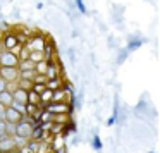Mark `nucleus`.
<instances>
[{
	"mask_svg": "<svg viewBox=\"0 0 160 153\" xmlns=\"http://www.w3.org/2000/svg\"><path fill=\"white\" fill-rule=\"evenodd\" d=\"M45 42H47V36L43 35V33H35V35H31L28 38V42H26L24 47L29 52H43Z\"/></svg>",
	"mask_w": 160,
	"mask_h": 153,
	"instance_id": "nucleus-1",
	"label": "nucleus"
},
{
	"mask_svg": "<svg viewBox=\"0 0 160 153\" xmlns=\"http://www.w3.org/2000/svg\"><path fill=\"white\" fill-rule=\"evenodd\" d=\"M60 72H62V64H60V60H59V55H55L52 60H47V71H45L47 79L60 77Z\"/></svg>",
	"mask_w": 160,
	"mask_h": 153,
	"instance_id": "nucleus-2",
	"label": "nucleus"
},
{
	"mask_svg": "<svg viewBox=\"0 0 160 153\" xmlns=\"http://www.w3.org/2000/svg\"><path fill=\"white\" fill-rule=\"evenodd\" d=\"M19 59L9 50H0V67H18Z\"/></svg>",
	"mask_w": 160,
	"mask_h": 153,
	"instance_id": "nucleus-3",
	"label": "nucleus"
},
{
	"mask_svg": "<svg viewBox=\"0 0 160 153\" xmlns=\"http://www.w3.org/2000/svg\"><path fill=\"white\" fill-rule=\"evenodd\" d=\"M0 77H2L5 83H18L19 69L18 67H0Z\"/></svg>",
	"mask_w": 160,
	"mask_h": 153,
	"instance_id": "nucleus-4",
	"label": "nucleus"
},
{
	"mask_svg": "<svg viewBox=\"0 0 160 153\" xmlns=\"http://www.w3.org/2000/svg\"><path fill=\"white\" fill-rule=\"evenodd\" d=\"M31 131H33V124L29 122H24V121H19L16 124V134L18 138H22V139H29L31 138Z\"/></svg>",
	"mask_w": 160,
	"mask_h": 153,
	"instance_id": "nucleus-5",
	"label": "nucleus"
},
{
	"mask_svg": "<svg viewBox=\"0 0 160 153\" xmlns=\"http://www.w3.org/2000/svg\"><path fill=\"white\" fill-rule=\"evenodd\" d=\"M0 45H2V48H4V50L12 52V50L19 45V43H18V40H16L14 33L7 31V33H4V36H2V40H0Z\"/></svg>",
	"mask_w": 160,
	"mask_h": 153,
	"instance_id": "nucleus-6",
	"label": "nucleus"
},
{
	"mask_svg": "<svg viewBox=\"0 0 160 153\" xmlns=\"http://www.w3.org/2000/svg\"><path fill=\"white\" fill-rule=\"evenodd\" d=\"M55 55H57L55 42H53V40H50V38H47L45 47H43V59H45V60H52Z\"/></svg>",
	"mask_w": 160,
	"mask_h": 153,
	"instance_id": "nucleus-7",
	"label": "nucleus"
},
{
	"mask_svg": "<svg viewBox=\"0 0 160 153\" xmlns=\"http://www.w3.org/2000/svg\"><path fill=\"white\" fill-rule=\"evenodd\" d=\"M145 43H146V40H145V38H141L139 35H136V36H131V38H129L128 47H124V48L128 50L129 53H131V52H134V50H138L141 45H145Z\"/></svg>",
	"mask_w": 160,
	"mask_h": 153,
	"instance_id": "nucleus-8",
	"label": "nucleus"
},
{
	"mask_svg": "<svg viewBox=\"0 0 160 153\" xmlns=\"http://www.w3.org/2000/svg\"><path fill=\"white\" fill-rule=\"evenodd\" d=\"M12 150H18L14 145V139L11 136H2L0 138V151H12Z\"/></svg>",
	"mask_w": 160,
	"mask_h": 153,
	"instance_id": "nucleus-9",
	"label": "nucleus"
},
{
	"mask_svg": "<svg viewBox=\"0 0 160 153\" xmlns=\"http://www.w3.org/2000/svg\"><path fill=\"white\" fill-rule=\"evenodd\" d=\"M21 117H22V115H21V114H18V112H16L12 107H7V108H5V119H4L5 122H11V124H18V122L21 121Z\"/></svg>",
	"mask_w": 160,
	"mask_h": 153,
	"instance_id": "nucleus-10",
	"label": "nucleus"
},
{
	"mask_svg": "<svg viewBox=\"0 0 160 153\" xmlns=\"http://www.w3.org/2000/svg\"><path fill=\"white\" fill-rule=\"evenodd\" d=\"M12 98H14V101H18V103H28V91L21 90V88H16L14 91H12Z\"/></svg>",
	"mask_w": 160,
	"mask_h": 153,
	"instance_id": "nucleus-11",
	"label": "nucleus"
},
{
	"mask_svg": "<svg viewBox=\"0 0 160 153\" xmlns=\"http://www.w3.org/2000/svg\"><path fill=\"white\" fill-rule=\"evenodd\" d=\"M66 145V138L62 136H52V141H50V151H57V150L64 148Z\"/></svg>",
	"mask_w": 160,
	"mask_h": 153,
	"instance_id": "nucleus-12",
	"label": "nucleus"
},
{
	"mask_svg": "<svg viewBox=\"0 0 160 153\" xmlns=\"http://www.w3.org/2000/svg\"><path fill=\"white\" fill-rule=\"evenodd\" d=\"M62 83H64L62 76L55 77V79H48L45 83V88H47V90H50V91H57V90H60V88H62Z\"/></svg>",
	"mask_w": 160,
	"mask_h": 153,
	"instance_id": "nucleus-13",
	"label": "nucleus"
},
{
	"mask_svg": "<svg viewBox=\"0 0 160 153\" xmlns=\"http://www.w3.org/2000/svg\"><path fill=\"white\" fill-rule=\"evenodd\" d=\"M78 131V127H76V122H74V119L72 121H69L66 126H64V129H62V138H69L72 132H76Z\"/></svg>",
	"mask_w": 160,
	"mask_h": 153,
	"instance_id": "nucleus-14",
	"label": "nucleus"
},
{
	"mask_svg": "<svg viewBox=\"0 0 160 153\" xmlns=\"http://www.w3.org/2000/svg\"><path fill=\"white\" fill-rule=\"evenodd\" d=\"M12 101H14V98H12L11 91L5 90L4 93H0V105H4V107L7 108V107H11V105H12Z\"/></svg>",
	"mask_w": 160,
	"mask_h": 153,
	"instance_id": "nucleus-15",
	"label": "nucleus"
},
{
	"mask_svg": "<svg viewBox=\"0 0 160 153\" xmlns=\"http://www.w3.org/2000/svg\"><path fill=\"white\" fill-rule=\"evenodd\" d=\"M91 146H93V150H97V151H102V148H103V143H102V138L98 136V131H97V129H93V138H91Z\"/></svg>",
	"mask_w": 160,
	"mask_h": 153,
	"instance_id": "nucleus-16",
	"label": "nucleus"
},
{
	"mask_svg": "<svg viewBox=\"0 0 160 153\" xmlns=\"http://www.w3.org/2000/svg\"><path fill=\"white\" fill-rule=\"evenodd\" d=\"M67 95H66V91L60 88V90H57V91H52V101H55V103H59V101H67Z\"/></svg>",
	"mask_w": 160,
	"mask_h": 153,
	"instance_id": "nucleus-17",
	"label": "nucleus"
},
{
	"mask_svg": "<svg viewBox=\"0 0 160 153\" xmlns=\"http://www.w3.org/2000/svg\"><path fill=\"white\" fill-rule=\"evenodd\" d=\"M26 148L31 153H38L40 148H42V141H36V139H28L26 141Z\"/></svg>",
	"mask_w": 160,
	"mask_h": 153,
	"instance_id": "nucleus-18",
	"label": "nucleus"
},
{
	"mask_svg": "<svg viewBox=\"0 0 160 153\" xmlns=\"http://www.w3.org/2000/svg\"><path fill=\"white\" fill-rule=\"evenodd\" d=\"M69 121H72V119H71L67 114H57V115H53V119H52V122H55V124H62V126H66Z\"/></svg>",
	"mask_w": 160,
	"mask_h": 153,
	"instance_id": "nucleus-19",
	"label": "nucleus"
},
{
	"mask_svg": "<svg viewBox=\"0 0 160 153\" xmlns=\"http://www.w3.org/2000/svg\"><path fill=\"white\" fill-rule=\"evenodd\" d=\"M18 69L19 71H35V64L31 60H19Z\"/></svg>",
	"mask_w": 160,
	"mask_h": 153,
	"instance_id": "nucleus-20",
	"label": "nucleus"
},
{
	"mask_svg": "<svg viewBox=\"0 0 160 153\" xmlns=\"http://www.w3.org/2000/svg\"><path fill=\"white\" fill-rule=\"evenodd\" d=\"M43 136V129L40 127V124H35L33 126V131H31V138L29 139H36V141H40Z\"/></svg>",
	"mask_w": 160,
	"mask_h": 153,
	"instance_id": "nucleus-21",
	"label": "nucleus"
},
{
	"mask_svg": "<svg viewBox=\"0 0 160 153\" xmlns=\"http://www.w3.org/2000/svg\"><path fill=\"white\" fill-rule=\"evenodd\" d=\"M62 129H64L62 124H55V122H52V127H50L48 134L50 136H62Z\"/></svg>",
	"mask_w": 160,
	"mask_h": 153,
	"instance_id": "nucleus-22",
	"label": "nucleus"
},
{
	"mask_svg": "<svg viewBox=\"0 0 160 153\" xmlns=\"http://www.w3.org/2000/svg\"><path fill=\"white\" fill-rule=\"evenodd\" d=\"M28 60H31L33 64H38V62H42V60H45L43 59V52H29Z\"/></svg>",
	"mask_w": 160,
	"mask_h": 153,
	"instance_id": "nucleus-23",
	"label": "nucleus"
},
{
	"mask_svg": "<svg viewBox=\"0 0 160 153\" xmlns=\"http://www.w3.org/2000/svg\"><path fill=\"white\" fill-rule=\"evenodd\" d=\"M28 103H31V105H40V95L35 93L33 90H29V91H28Z\"/></svg>",
	"mask_w": 160,
	"mask_h": 153,
	"instance_id": "nucleus-24",
	"label": "nucleus"
},
{
	"mask_svg": "<svg viewBox=\"0 0 160 153\" xmlns=\"http://www.w3.org/2000/svg\"><path fill=\"white\" fill-rule=\"evenodd\" d=\"M35 71H19V79H26L33 83V77H35Z\"/></svg>",
	"mask_w": 160,
	"mask_h": 153,
	"instance_id": "nucleus-25",
	"label": "nucleus"
},
{
	"mask_svg": "<svg viewBox=\"0 0 160 153\" xmlns=\"http://www.w3.org/2000/svg\"><path fill=\"white\" fill-rule=\"evenodd\" d=\"M62 90L66 91L67 96H72V95H74V86H72L71 81H64V83H62Z\"/></svg>",
	"mask_w": 160,
	"mask_h": 153,
	"instance_id": "nucleus-26",
	"label": "nucleus"
},
{
	"mask_svg": "<svg viewBox=\"0 0 160 153\" xmlns=\"http://www.w3.org/2000/svg\"><path fill=\"white\" fill-rule=\"evenodd\" d=\"M18 88H21L24 91H29L33 88V83L31 81H26V79H18Z\"/></svg>",
	"mask_w": 160,
	"mask_h": 153,
	"instance_id": "nucleus-27",
	"label": "nucleus"
},
{
	"mask_svg": "<svg viewBox=\"0 0 160 153\" xmlns=\"http://www.w3.org/2000/svg\"><path fill=\"white\" fill-rule=\"evenodd\" d=\"M52 119H53V115L50 114L48 110H45V108H43L42 114H40V124H42V122H52Z\"/></svg>",
	"mask_w": 160,
	"mask_h": 153,
	"instance_id": "nucleus-28",
	"label": "nucleus"
},
{
	"mask_svg": "<svg viewBox=\"0 0 160 153\" xmlns=\"http://www.w3.org/2000/svg\"><path fill=\"white\" fill-rule=\"evenodd\" d=\"M12 108H14L18 114H21V115H26V105L24 103H18V101H12V105H11Z\"/></svg>",
	"mask_w": 160,
	"mask_h": 153,
	"instance_id": "nucleus-29",
	"label": "nucleus"
},
{
	"mask_svg": "<svg viewBox=\"0 0 160 153\" xmlns=\"http://www.w3.org/2000/svg\"><path fill=\"white\" fill-rule=\"evenodd\" d=\"M47 71V60H42V62L35 64V72L36 74H45Z\"/></svg>",
	"mask_w": 160,
	"mask_h": 153,
	"instance_id": "nucleus-30",
	"label": "nucleus"
},
{
	"mask_svg": "<svg viewBox=\"0 0 160 153\" xmlns=\"http://www.w3.org/2000/svg\"><path fill=\"white\" fill-rule=\"evenodd\" d=\"M47 81L48 79L45 74H35V77H33V84H45Z\"/></svg>",
	"mask_w": 160,
	"mask_h": 153,
	"instance_id": "nucleus-31",
	"label": "nucleus"
},
{
	"mask_svg": "<svg viewBox=\"0 0 160 153\" xmlns=\"http://www.w3.org/2000/svg\"><path fill=\"white\" fill-rule=\"evenodd\" d=\"M28 57H29V50L26 48L24 45H22L21 50H19V53H18V59H19V60H28Z\"/></svg>",
	"mask_w": 160,
	"mask_h": 153,
	"instance_id": "nucleus-32",
	"label": "nucleus"
},
{
	"mask_svg": "<svg viewBox=\"0 0 160 153\" xmlns=\"http://www.w3.org/2000/svg\"><path fill=\"white\" fill-rule=\"evenodd\" d=\"M128 55H129V52L126 48H121L119 50V53H117V64H122L126 59H128Z\"/></svg>",
	"mask_w": 160,
	"mask_h": 153,
	"instance_id": "nucleus-33",
	"label": "nucleus"
},
{
	"mask_svg": "<svg viewBox=\"0 0 160 153\" xmlns=\"http://www.w3.org/2000/svg\"><path fill=\"white\" fill-rule=\"evenodd\" d=\"M74 4H76V9L81 12V14H88L86 5H84V0H74Z\"/></svg>",
	"mask_w": 160,
	"mask_h": 153,
	"instance_id": "nucleus-34",
	"label": "nucleus"
},
{
	"mask_svg": "<svg viewBox=\"0 0 160 153\" xmlns=\"http://www.w3.org/2000/svg\"><path fill=\"white\" fill-rule=\"evenodd\" d=\"M38 108V105H31V103H26V115H33Z\"/></svg>",
	"mask_w": 160,
	"mask_h": 153,
	"instance_id": "nucleus-35",
	"label": "nucleus"
},
{
	"mask_svg": "<svg viewBox=\"0 0 160 153\" xmlns=\"http://www.w3.org/2000/svg\"><path fill=\"white\" fill-rule=\"evenodd\" d=\"M31 90H33V91H35V93H38V95H42V93H43V91H45V90H47V88H45V84H33V88H31Z\"/></svg>",
	"mask_w": 160,
	"mask_h": 153,
	"instance_id": "nucleus-36",
	"label": "nucleus"
},
{
	"mask_svg": "<svg viewBox=\"0 0 160 153\" xmlns=\"http://www.w3.org/2000/svg\"><path fill=\"white\" fill-rule=\"evenodd\" d=\"M5 127H7V122L0 121V138H2V136H7V134H5Z\"/></svg>",
	"mask_w": 160,
	"mask_h": 153,
	"instance_id": "nucleus-37",
	"label": "nucleus"
},
{
	"mask_svg": "<svg viewBox=\"0 0 160 153\" xmlns=\"http://www.w3.org/2000/svg\"><path fill=\"white\" fill-rule=\"evenodd\" d=\"M5 90H7V83H5L2 77H0V93H4Z\"/></svg>",
	"mask_w": 160,
	"mask_h": 153,
	"instance_id": "nucleus-38",
	"label": "nucleus"
},
{
	"mask_svg": "<svg viewBox=\"0 0 160 153\" xmlns=\"http://www.w3.org/2000/svg\"><path fill=\"white\" fill-rule=\"evenodd\" d=\"M16 88H18V83H7V91H11V93H12Z\"/></svg>",
	"mask_w": 160,
	"mask_h": 153,
	"instance_id": "nucleus-39",
	"label": "nucleus"
},
{
	"mask_svg": "<svg viewBox=\"0 0 160 153\" xmlns=\"http://www.w3.org/2000/svg\"><path fill=\"white\" fill-rule=\"evenodd\" d=\"M4 119H5V107L0 105V121H4Z\"/></svg>",
	"mask_w": 160,
	"mask_h": 153,
	"instance_id": "nucleus-40",
	"label": "nucleus"
},
{
	"mask_svg": "<svg viewBox=\"0 0 160 153\" xmlns=\"http://www.w3.org/2000/svg\"><path fill=\"white\" fill-rule=\"evenodd\" d=\"M114 124H117V122H115V119L108 117V119H107V127H112V126H114Z\"/></svg>",
	"mask_w": 160,
	"mask_h": 153,
	"instance_id": "nucleus-41",
	"label": "nucleus"
},
{
	"mask_svg": "<svg viewBox=\"0 0 160 153\" xmlns=\"http://www.w3.org/2000/svg\"><path fill=\"white\" fill-rule=\"evenodd\" d=\"M53 153H67V146H64V148L57 150V151H53Z\"/></svg>",
	"mask_w": 160,
	"mask_h": 153,
	"instance_id": "nucleus-42",
	"label": "nucleus"
},
{
	"mask_svg": "<svg viewBox=\"0 0 160 153\" xmlns=\"http://www.w3.org/2000/svg\"><path fill=\"white\" fill-rule=\"evenodd\" d=\"M2 153H19V150H12V151H2Z\"/></svg>",
	"mask_w": 160,
	"mask_h": 153,
	"instance_id": "nucleus-43",
	"label": "nucleus"
},
{
	"mask_svg": "<svg viewBox=\"0 0 160 153\" xmlns=\"http://www.w3.org/2000/svg\"><path fill=\"white\" fill-rule=\"evenodd\" d=\"M150 153H157V151H150Z\"/></svg>",
	"mask_w": 160,
	"mask_h": 153,
	"instance_id": "nucleus-44",
	"label": "nucleus"
},
{
	"mask_svg": "<svg viewBox=\"0 0 160 153\" xmlns=\"http://www.w3.org/2000/svg\"><path fill=\"white\" fill-rule=\"evenodd\" d=\"M48 153H53V151H48Z\"/></svg>",
	"mask_w": 160,
	"mask_h": 153,
	"instance_id": "nucleus-45",
	"label": "nucleus"
},
{
	"mask_svg": "<svg viewBox=\"0 0 160 153\" xmlns=\"http://www.w3.org/2000/svg\"><path fill=\"white\" fill-rule=\"evenodd\" d=\"M0 153H2V151H0Z\"/></svg>",
	"mask_w": 160,
	"mask_h": 153,
	"instance_id": "nucleus-46",
	"label": "nucleus"
}]
</instances>
